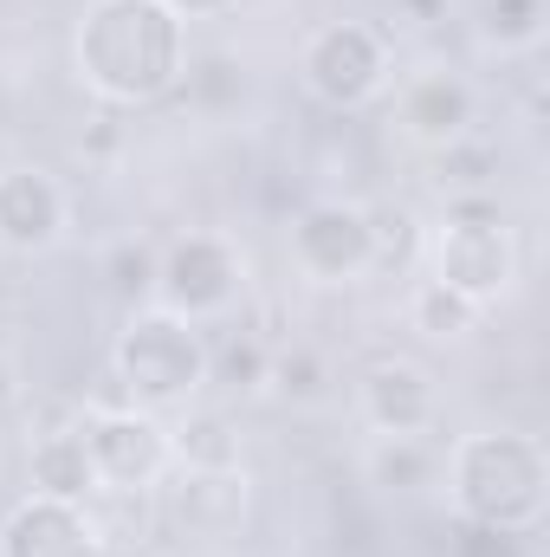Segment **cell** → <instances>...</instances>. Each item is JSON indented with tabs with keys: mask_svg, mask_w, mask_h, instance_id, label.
Returning <instances> with one entry per match:
<instances>
[{
	"mask_svg": "<svg viewBox=\"0 0 550 557\" xmlns=\"http://www.w3.org/2000/svg\"><path fill=\"white\" fill-rule=\"evenodd\" d=\"M78 78L91 98L137 111L182 85L188 72V26L162 0H85L72 39Z\"/></svg>",
	"mask_w": 550,
	"mask_h": 557,
	"instance_id": "6da1fadb",
	"label": "cell"
},
{
	"mask_svg": "<svg viewBox=\"0 0 550 557\" xmlns=\"http://www.w3.org/2000/svg\"><path fill=\"white\" fill-rule=\"evenodd\" d=\"M447 499L460 525L532 539L550 506V454L538 434L518 428H473L447 447Z\"/></svg>",
	"mask_w": 550,
	"mask_h": 557,
	"instance_id": "7a4b0ae2",
	"label": "cell"
},
{
	"mask_svg": "<svg viewBox=\"0 0 550 557\" xmlns=\"http://www.w3.org/2000/svg\"><path fill=\"white\" fill-rule=\"evenodd\" d=\"M111 383L117 403L168 416V409H195V396L208 389V337L201 324L162 311V305H137L111 344Z\"/></svg>",
	"mask_w": 550,
	"mask_h": 557,
	"instance_id": "3957f363",
	"label": "cell"
},
{
	"mask_svg": "<svg viewBox=\"0 0 550 557\" xmlns=\"http://www.w3.org/2000/svg\"><path fill=\"white\" fill-rule=\"evenodd\" d=\"M427 278L492 311L518 285V234L492 195H453L440 227L427 234Z\"/></svg>",
	"mask_w": 550,
	"mask_h": 557,
	"instance_id": "277c9868",
	"label": "cell"
},
{
	"mask_svg": "<svg viewBox=\"0 0 550 557\" xmlns=\"http://www.w3.org/2000/svg\"><path fill=\"white\" fill-rule=\"evenodd\" d=\"M396 78V46L376 20H324L298 46V85L324 111H363L389 91Z\"/></svg>",
	"mask_w": 550,
	"mask_h": 557,
	"instance_id": "5b68a950",
	"label": "cell"
},
{
	"mask_svg": "<svg viewBox=\"0 0 550 557\" xmlns=\"http://www.w3.org/2000/svg\"><path fill=\"white\" fill-rule=\"evenodd\" d=\"M247 298V253L227 234H175L155 247V298L188 324H214Z\"/></svg>",
	"mask_w": 550,
	"mask_h": 557,
	"instance_id": "8992f818",
	"label": "cell"
},
{
	"mask_svg": "<svg viewBox=\"0 0 550 557\" xmlns=\"http://www.w3.org/2000/svg\"><path fill=\"white\" fill-rule=\"evenodd\" d=\"M78 428H85V447H91L98 493L142 499V493H155L175 473V441H168L162 416H149V409L111 403V409H91Z\"/></svg>",
	"mask_w": 550,
	"mask_h": 557,
	"instance_id": "52a82bcc",
	"label": "cell"
},
{
	"mask_svg": "<svg viewBox=\"0 0 550 557\" xmlns=\"http://www.w3.org/2000/svg\"><path fill=\"white\" fill-rule=\"evenodd\" d=\"M285 253L311 285H357L363 273H376V221L363 201H343V195L304 201L291 214Z\"/></svg>",
	"mask_w": 550,
	"mask_h": 557,
	"instance_id": "ba28073f",
	"label": "cell"
},
{
	"mask_svg": "<svg viewBox=\"0 0 550 557\" xmlns=\"http://www.w3.org/2000/svg\"><path fill=\"white\" fill-rule=\"evenodd\" d=\"M65 221H72V201L46 162H7L0 169V247L7 253H26V260L52 253L65 240Z\"/></svg>",
	"mask_w": 550,
	"mask_h": 557,
	"instance_id": "9c48e42d",
	"label": "cell"
},
{
	"mask_svg": "<svg viewBox=\"0 0 550 557\" xmlns=\"http://www.w3.org/2000/svg\"><path fill=\"white\" fill-rule=\"evenodd\" d=\"M0 557H104V532L78 499L26 493L0 519Z\"/></svg>",
	"mask_w": 550,
	"mask_h": 557,
	"instance_id": "30bf717a",
	"label": "cell"
},
{
	"mask_svg": "<svg viewBox=\"0 0 550 557\" xmlns=\"http://www.w3.org/2000/svg\"><path fill=\"white\" fill-rule=\"evenodd\" d=\"M357 416L370 434H427L440 416V389L414 357H376L357 376Z\"/></svg>",
	"mask_w": 550,
	"mask_h": 557,
	"instance_id": "8fae6325",
	"label": "cell"
},
{
	"mask_svg": "<svg viewBox=\"0 0 550 557\" xmlns=\"http://www.w3.org/2000/svg\"><path fill=\"white\" fill-rule=\"evenodd\" d=\"M396 124H402V137L421 143V149H447V143L473 137V124H479V91H473L453 65H427V72L402 78V91H396Z\"/></svg>",
	"mask_w": 550,
	"mask_h": 557,
	"instance_id": "7c38bea8",
	"label": "cell"
},
{
	"mask_svg": "<svg viewBox=\"0 0 550 557\" xmlns=\"http://www.w3.org/2000/svg\"><path fill=\"white\" fill-rule=\"evenodd\" d=\"M168 519L188 539H227V532H240V519H247V467H234V473H188L182 467Z\"/></svg>",
	"mask_w": 550,
	"mask_h": 557,
	"instance_id": "4fadbf2b",
	"label": "cell"
},
{
	"mask_svg": "<svg viewBox=\"0 0 550 557\" xmlns=\"http://www.w3.org/2000/svg\"><path fill=\"white\" fill-rule=\"evenodd\" d=\"M26 473H33V493H52V499H91L98 493V473H91V447H85V428H52L33 441L26 454Z\"/></svg>",
	"mask_w": 550,
	"mask_h": 557,
	"instance_id": "5bb4252c",
	"label": "cell"
},
{
	"mask_svg": "<svg viewBox=\"0 0 550 557\" xmlns=\"http://www.w3.org/2000/svg\"><path fill=\"white\" fill-rule=\"evenodd\" d=\"M168 441H175V467H188V473H234L240 467V434H234L227 409H188L182 428H168Z\"/></svg>",
	"mask_w": 550,
	"mask_h": 557,
	"instance_id": "9a60e30c",
	"label": "cell"
},
{
	"mask_svg": "<svg viewBox=\"0 0 550 557\" xmlns=\"http://www.w3.org/2000/svg\"><path fill=\"white\" fill-rule=\"evenodd\" d=\"M363 473H370V486H383V493H421V486L440 473V454H434L421 434H376V441L363 447Z\"/></svg>",
	"mask_w": 550,
	"mask_h": 557,
	"instance_id": "2e32d148",
	"label": "cell"
},
{
	"mask_svg": "<svg viewBox=\"0 0 550 557\" xmlns=\"http://www.w3.org/2000/svg\"><path fill=\"white\" fill-rule=\"evenodd\" d=\"M266 370H273V344L260 331H240L227 344H208V383L227 389V396H260L266 389Z\"/></svg>",
	"mask_w": 550,
	"mask_h": 557,
	"instance_id": "e0dca14e",
	"label": "cell"
},
{
	"mask_svg": "<svg viewBox=\"0 0 550 557\" xmlns=\"http://www.w3.org/2000/svg\"><path fill=\"white\" fill-rule=\"evenodd\" d=\"M479 305H466L460 292H447V285H434V278H421L409 292V324L421 337H434V344H460V337H473L479 331Z\"/></svg>",
	"mask_w": 550,
	"mask_h": 557,
	"instance_id": "ac0fdd59",
	"label": "cell"
},
{
	"mask_svg": "<svg viewBox=\"0 0 550 557\" xmlns=\"http://www.w3.org/2000/svg\"><path fill=\"white\" fill-rule=\"evenodd\" d=\"M266 389L285 396L291 409H311L330 396V357L311 350V344H273V370H266Z\"/></svg>",
	"mask_w": 550,
	"mask_h": 557,
	"instance_id": "d6986e66",
	"label": "cell"
},
{
	"mask_svg": "<svg viewBox=\"0 0 550 557\" xmlns=\"http://www.w3.org/2000/svg\"><path fill=\"white\" fill-rule=\"evenodd\" d=\"M479 39L499 46V52H532L545 39V0H486Z\"/></svg>",
	"mask_w": 550,
	"mask_h": 557,
	"instance_id": "ffe728a7",
	"label": "cell"
},
{
	"mask_svg": "<svg viewBox=\"0 0 550 557\" xmlns=\"http://www.w3.org/2000/svg\"><path fill=\"white\" fill-rule=\"evenodd\" d=\"M104 278H111V292L137 311L155 298V247L149 240H117L111 253H104Z\"/></svg>",
	"mask_w": 550,
	"mask_h": 557,
	"instance_id": "44dd1931",
	"label": "cell"
},
{
	"mask_svg": "<svg viewBox=\"0 0 550 557\" xmlns=\"http://www.w3.org/2000/svg\"><path fill=\"white\" fill-rule=\"evenodd\" d=\"M370 221H376V267L402 273V267L414 260V247H421L414 214H409V208H370Z\"/></svg>",
	"mask_w": 550,
	"mask_h": 557,
	"instance_id": "7402d4cb",
	"label": "cell"
},
{
	"mask_svg": "<svg viewBox=\"0 0 550 557\" xmlns=\"http://www.w3.org/2000/svg\"><path fill=\"white\" fill-rule=\"evenodd\" d=\"M175 20H214V13H234L240 0H162Z\"/></svg>",
	"mask_w": 550,
	"mask_h": 557,
	"instance_id": "603a6c76",
	"label": "cell"
},
{
	"mask_svg": "<svg viewBox=\"0 0 550 557\" xmlns=\"http://www.w3.org/2000/svg\"><path fill=\"white\" fill-rule=\"evenodd\" d=\"M396 7H402L409 26H440L447 20V0H396Z\"/></svg>",
	"mask_w": 550,
	"mask_h": 557,
	"instance_id": "cb8c5ba5",
	"label": "cell"
},
{
	"mask_svg": "<svg viewBox=\"0 0 550 557\" xmlns=\"http://www.w3.org/2000/svg\"><path fill=\"white\" fill-rule=\"evenodd\" d=\"M7 403H20V363L0 350V409H7Z\"/></svg>",
	"mask_w": 550,
	"mask_h": 557,
	"instance_id": "d4e9b609",
	"label": "cell"
},
{
	"mask_svg": "<svg viewBox=\"0 0 550 557\" xmlns=\"http://www.w3.org/2000/svg\"><path fill=\"white\" fill-rule=\"evenodd\" d=\"M7 162H13V156H7V143H0V169H7Z\"/></svg>",
	"mask_w": 550,
	"mask_h": 557,
	"instance_id": "484cf974",
	"label": "cell"
}]
</instances>
